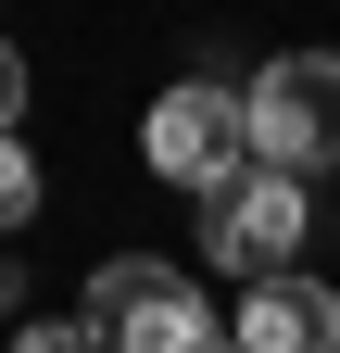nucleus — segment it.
<instances>
[{
    "label": "nucleus",
    "instance_id": "obj_8",
    "mask_svg": "<svg viewBox=\"0 0 340 353\" xmlns=\"http://www.w3.org/2000/svg\"><path fill=\"white\" fill-rule=\"evenodd\" d=\"M13 114H25V51L0 38V139H13Z\"/></svg>",
    "mask_w": 340,
    "mask_h": 353
},
{
    "label": "nucleus",
    "instance_id": "obj_9",
    "mask_svg": "<svg viewBox=\"0 0 340 353\" xmlns=\"http://www.w3.org/2000/svg\"><path fill=\"white\" fill-rule=\"evenodd\" d=\"M13 303H25V278H13V265H0V316H13Z\"/></svg>",
    "mask_w": 340,
    "mask_h": 353
},
{
    "label": "nucleus",
    "instance_id": "obj_7",
    "mask_svg": "<svg viewBox=\"0 0 340 353\" xmlns=\"http://www.w3.org/2000/svg\"><path fill=\"white\" fill-rule=\"evenodd\" d=\"M13 353H114V341H101V328H89V316H38V328H25V341H13Z\"/></svg>",
    "mask_w": 340,
    "mask_h": 353
},
{
    "label": "nucleus",
    "instance_id": "obj_6",
    "mask_svg": "<svg viewBox=\"0 0 340 353\" xmlns=\"http://www.w3.org/2000/svg\"><path fill=\"white\" fill-rule=\"evenodd\" d=\"M25 214H38V152L0 139V228H25Z\"/></svg>",
    "mask_w": 340,
    "mask_h": 353
},
{
    "label": "nucleus",
    "instance_id": "obj_3",
    "mask_svg": "<svg viewBox=\"0 0 340 353\" xmlns=\"http://www.w3.org/2000/svg\"><path fill=\"white\" fill-rule=\"evenodd\" d=\"M303 228H315V202H303V176H277V164H240L215 202H202V252L227 265L240 290H265V278H290V252H303Z\"/></svg>",
    "mask_w": 340,
    "mask_h": 353
},
{
    "label": "nucleus",
    "instance_id": "obj_1",
    "mask_svg": "<svg viewBox=\"0 0 340 353\" xmlns=\"http://www.w3.org/2000/svg\"><path fill=\"white\" fill-rule=\"evenodd\" d=\"M89 328L114 353H227L215 341V303H202L177 265H151V252H114L101 278H89Z\"/></svg>",
    "mask_w": 340,
    "mask_h": 353
},
{
    "label": "nucleus",
    "instance_id": "obj_4",
    "mask_svg": "<svg viewBox=\"0 0 340 353\" xmlns=\"http://www.w3.org/2000/svg\"><path fill=\"white\" fill-rule=\"evenodd\" d=\"M139 152H151V176H177V190L215 202L227 176L252 164V101H240V88H164L151 126H139Z\"/></svg>",
    "mask_w": 340,
    "mask_h": 353
},
{
    "label": "nucleus",
    "instance_id": "obj_2",
    "mask_svg": "<svg viewBox=\"0 0 340 353\" xmlns=\"http://www.w3.org/2000/svg\"><path fill=\"white\" fill-rule=\"evenodd\" d=\"M240 101H252V164H277V176L340 164V51H277Z\"/></svg>",
    "mask_w": 340,
    "mask_h": 353
},
{
    "label": "nucleus",
    "instance_id": "obj_5",
    "mask_svg": "<svg viewBox=\"0 0 340 353\" xmlns=\"http://www.w3.org/2000/svg\"><path fill=\"white\" fill-rule=\"evenodd\" d=\"M240 353H340V290L328 278H265V290H240Z\"/></svg>",
    "mask_w": 340,
    "mask_h": 353
},
{
    "label": "nucleus",
    "instance_id": "obj_10",
    "mask_svg": "<svg viewBox=\"0 0 340 353\" xmlns=\"http://www.w3.org/2000/svg\"><path fill=\"white\" fill-rule=\"evenodd\" d=\"M227 353H240V341H227Z\"/></svg>",
    "mask_w": 340,
    "mask_h": 353
}]
</instances>
